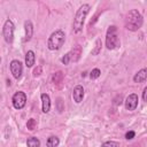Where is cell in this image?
<instances>
[{"mask_svg":"<svg viewBox=\"0 0 147 147\" xmlns=\"http://www.w3.org/2000/svg\"><path fill=\"white\" fill-rule=\"evenodd\" d=\"M90 9H91V6L88 3H83L76 11V15L74 18V24H72V30L75 33H79L83 30L84 22H85L87 14L90 13Z\"/></svg>","mask_w":147,"mask_h":147,"instance_id":"7a4b0ae2","label":"cell"},{"mask_svg":"<svg viewBox=\"0 0 147 147\" xmlns=\"http://www.w3.org/2000/svg\"><path fill=\"white\" fill-rule=\"evenodd\" d=\"M142 100L144 101H147V87H145L142 90Z\"/></svg>","mask_w":147,"mask_h":147,"instance_id":"cb8c5ba5","label":"cell"},{"mask_svg":"<svg viewBox=\"0 0 147 147\" xmlns=\"http://www.w3.org/2000/svg\"><path fill=\"white\" fill-rule=\"evenodd\" d=\"M28 147H40V140L37 137H30L26 140Z\"/></svg>","mask_w":147,"mask_h":147,"instance_id":"2e32d148","label":"cell"},{"mask_svg":"<svg viewBox=\"0 0 147 147\" xmlns=\"http://www.w3.org/2000/svg\"><path fill=\"white\" fill-rule=\"evenodd\" d=\"M144 23L142 15L137 9H131L126 13L124 18V25L129 31H138Z\"/></svg>","mask_w":147,"mask_h":147,"instance_id":"6da1fadb","label":"cell"},{"mask_svg":"<svg viewBox=\"0 0 147 147\" xmlns=\"http://www.w3.org/2000/svg\"><path fill=\"white\" fill-rule=\"evenodd\" d=\"M36 62V55L33 51H28L25 54V65L28 68H31Z\"/></svg>","mask_w":147,"mask_h":147,"instance_id":"5bb4252c","label":"cell"},{"mask_svg":"<svg viewBox=\"0 0 147 147\" xmlns=\"http://www.w3.org/2000/svg\"><path fill=\"white\" fill-rule=\"evenodd\" d=\"M40 99H41V109H42V113L47 114L51 110V98H49L48 94L42 93L40 95Z\"/></svg>","mask_w":147,"mask_h":147,"instance_id":"7c38bea8","label":"cell"},{"mask_svg":"<svg viewBox=\"0 0 147 147\" xmlns=\"http://www.w3.org/2000/svg\"><path fill=\"white\" fill-rule=\"evenodd\" d=\"M24 32H25V34H24V39L23 40L25 42L30 41L32 36H33V25H32V22L30 20H26L24 22Z\"/></svg>","mask_w":147,"mask_h":147,"instance_id":"8fae6325","label":"cell"},{"mask_svg":"<svg viewBox=\"0 0 147 147\" xmlns=\"http://www.w3.org/2000/svg\"><path fill=\"white\" fill-rule=\"evenodd\" d=\"M72 98L76 103H80L84 98V87L82 85H76L72 90Z\"/></svg>","mask_w":147,"mask_h":147,"instance_id":"30bf717a","label":"cell"},{"mask_svg":"<svg viewBox=\"0 0 147 147\" xmlns=\"http://www.w3.org/2000/svg\"><path fill=\"white\" fill-rule=\"evenodd\" d=\"M101 47H102V42H101V39H96L95 40V44H94V48L92 49V52H91V54L92 55H98L100 52H101Z\"/></svg>","mask_w":147,"mask_h":147,"instance_id":"e0dca14e","label":"cell"},{"mask_svg":"<svg viewBox=\"0 0 147 147\" xmlns=\"http://www.w3.org/2000/svg\"><path fill=\"white\" fill-rule=\"evenodd\" d=\"M64 41H65V33L63 30L59 29L52 32V34L48 37L47 47L49 51H57L63 46Z\"/></svg>","mask_w":147,"mask_h":147,"instance_id":"3957f363","label":"cell"},{"mask_svg":"<svg viewBox=\"0 0 147 147\" xmlns=\"http://www.w3.org/2000/svg\"><path fill=\"white\" fill-rule=\"evenodd\" d=\"M9 69H10V72L13 75V77L15 79H20L21 76H22V72H23V65H22V62L18 61V60H13L9 64Z\"/></svg>","mask_w":147,"mask_h":147,"instance_id":"ba28073f","label":"cell"},{"mask_svg":"<svg viewBox=\"0 0 147 147\" xmlns=\"http://www.w3.org/2000/svg\"><path fill=\"white\" fill-rule=\"evenodd\" d=\"M14 31H15V25L13 21L10 18H7L2 28V36L7 44H11L14 41Z\"/></svg>","mask_w":147,"mask_h":147,"instance_id":"8992f818","label":"cell"},{"mask_svg":"<svg viewBox=\"0 0 147 147\" xmlns=\"http://www.w3.org/2000/svg\"><path fill=\"white\" fill-rule=\"evenodd\" d=\"M136 137V132L134 131H127L126 133H125V139H127V140H131V139H133Z\"/></svg>","mask_w":147,"mask_h":147,"instance_id":"7402d4cb","label":"cell"},{"mask_svg":"<svg viewBox=\"0 0 147 147\" xmlns=\"http://www.w3.org/2000/svg\"><path fill=\"white\" fill-rule=\"evenodd\" d=\"M0 62H1V57H0Z\"/></svg>","mask_w":147,"mask_h":147,"instance_id":"484cf974","label":"cell"},{"mask_svg":"<svg viewBox=\"0 0 147 147\" xmlns=\"http://www.w3.org/2000/svg\"><path fill=\"white\" fill-rule=\"evenodd\" d=\"M59 144H60V140H59V138L55 137V136H51V137H48L47 140H46L47 147H57Z\"/></svg>","mask_w":147,"mask_h":147,"instance_id":"9a60e30c","label":"cell"},{"mask_svg":"<svg viewBox=\"0 0 147 147\" xmlns=\"http://www.w3.org/2000/svg\"><path fill=\"white\" fill-rule=\"evenodd\" d=\"M121 46V40L118 36L117 28L115 25H110L106 33V47L109 51H113Z\"/></svg>","mask_w":147,"mask_h":147,"instance_id":"277c9868","label":"cell"},{"mask_svg":"<svg viewBox=\"0 0 147 147\" xmlns=\"http://www.w3.org/2000/svg\"><path fill=\"white\" fill-rule=\"evenodd\" d=\"M62 79H63V75H62L61 71H57V72L53 74V76H52V80H53L54 84H59V83H61Z\"/></svg>","mask_w":147,"mask_h":147,"instance_id":"ac0fdd59","label":"cell"},{"mask_svg":"<svg viewBox=\"0 0 147 147\" xmlns=\"http://www.w3.org/2000/svg\"><path fill=\"white\" fill-rule=\"evenodd\" d=\"M101 147H119V142L118 141H114V140H109V141H105Z\"/></svg>","mask_w":147,"mask_h":147,"instance_id":"ffe728a7","label":"cell"},{"mask_svg":"<svg viewBox=\"0 0 147 147\" xmlns=\"http://www.w3.org/2000/svg\"><path fill=\"white\" fill-rule=\"evenodd\" d=\"M100 75H101L100 69L94 68V69L90 72V78H91V79H96V78H99V77H100Z\"/></svg>","mask_w":147,"mask_h":147,"instance_id":"44dd1931","label":"cell"},{"mask_svg":"<svg viewBox=\"0 0 147 147\" xmlns=\"http://www.w3.org/2000/svg\"><path fill=\"white\" fill-rule=\"evenodd\" d=\"M36 127H37V122H36V119H34V118L28 119V122H26V129H28L29 131H33Z\"/></svg>","mask_w":147,"mask_h":147,"instance_id":"d6986e66","label":"cell"},{"mask_svg":"<svg viewBox=\"0 0 147 147\" xmlns=\"http://www.w3.org/2000/svg\"><path fill=\"white\" fill-rule=\"evenodd\" d=\"M138 101H139V99H138V95L136 93L129 94L126 96V99H125V108H126V110H129V111L136 110V108L138 107Z\"/></svg>","mask_w":147,"mask_h":147,"instance_id":"9c48e42d","label":"cell"},{"mask_svg":"<svg viewBox=\"0 0 147 147\" xmlns=\"http://www.w3.org/2000/svg\"><path fill=\"white\" fill-rule=\"evenodd\" d=\"M61 103H62V100H61V99L59 98V99H57V105H59V111H60V113H61V111L63 110V108L61 107Z\"/></svg>","mask_w":147,"mask_h":147,"instance_id":"d4e9b609","label":"cell"},{"mask_svg":"<svg viewBox=\"0 0 147 147\" xmlns=\"http://www.w3.org/2000/svg\"><path fill=\"white\" fill-rule=\"evenodd\" d=\"M11 102H13V106H14L15 109L24 108V106L26 103V94L24 92H22V91L16 92L11 98Z\"/></svg>","mask_w":147,"mask_h":147,"instance_id":"52a82bcc","label":"cell"},{"mask_svg":"<svg viewBox=\"0 0 147 147\" xmlns=\"http://www.w3.org/2000/svg\"><path fill=\"white\" fill-rule=\"evenodd\" d=\"M147 79V69L146 68H142L140 69L133 77V82L134 83H145Z\"/></svg>","mask_w":147,"mask_h":147,"instance_id":"4fadbf2b","label":"cell"},{"mask_svg":"<svg viewBox=\"0 0 147 147\" xmlns=\"http://www.w3.org/2000/svg\"><path fill=\"white\" fill-rule=\"evenodd\" d=\"M41 65H38L37 68H34V70H33V77H38V76H40V74H41Z\"/></svg>","mask_w":147,"mask_h":147,"instance_id":"603a6c76","label":"cell"},{"mask_svg":"<svg viewBox=\"0 0 147 147\" xmlns=\"http://www.w3.org/2000/svg\"><path fill=\"white\" fill-rule=\"evenodd\" d=\"M82 56V46L80 45H75L71 51H69L64 56L61 57V62L65 65H68L70 62H77Z\"/></svg>","mask_w":147,"mask_h":147,"instance_id":"5b68a950","label":"cell"}]
</instances>
